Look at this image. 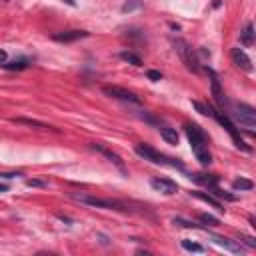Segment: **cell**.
I'll return each mask as SVG.
<instances>
[{
  "label": "cell",
  "mask_w": 256,
  "mask_h": 256,
  "mask_svg": "<svg viewBox=\"0 0 256 256\" xmlns=\"http://www.w3.org/2000/svg\"><path fill=\"white\" fill-rule=\"evenodd\" d=\"M72 200L90 206V208H102V210H116V212H128V214H150L146 210V206L136 204V202H126V200H116V198H98V196H90V194H70ZM152 216V214H150Z\"/></svg>",
  "instance_id": "1"
},
{
  "label": "cell",
  "mask_w": 256,
  "mask_h": 256,
  "mask_svg": "<svg viewBox=\"0 0 256 256\" xmlns=\"http://www.w3.org/2000/svg\"><path fill=\"white\" fill-rule=\"evenodd\" d=\"M184 132H186V138L190 142V148L196 156V160L202 164V166H210L212 164V154H210V148H208V136L204 134V130L198 126V124H184Z\"/></svg>",
  "instance_id": "2"
},
{
  "label": "cell",
  "mask_w": 256,
  "mask_h": 256,
  "mask_svg": "<svg viewBox=\"0 0 256 256\" xmlns=\"http://www.w3.org/2000/svg\"><path fill=\"white\" fill-rule=\"evenodd\" d=\"M222 112H228L226 116L232 118L236 126H242V128H246L248 132H254V128H256V110H254L250 104L234 102V104L226 106Z\"/></svg>",
  "instance_id": "3"
},
{
  "label": "cell",
  "mask_w": 256,
  "mask_h": 256,
  "mask_svg": "<svg viewBox=\"0 0 256 256\" xmlns=\"http://www.w3.org/2000/svg\"><path fill=\"white\" fill-rule=\"evenodd\" d=\"M134 152L138 156H142L144 160L152 162V164H158V166H170V168H178V170H184V164L176 158H170L162 152H158L156 148H152L150 144H136L134 146Z\"/></svg>",
  "instance_id": "4"
},
{
  "label": "cell",
  "mask_w": 256,
  "mask_h": 256,
  "mask_svg": "<svg viewBox=\"0 0 256 256\" xmlns=\"http://www.w3.org/2000/svg\"><path fill=\"white\" fill-rule=\"evenodd\" d=\"M210 116L220 124V126H224V130L230 134V138H232V142H234V146L238 148V150H244V152H250V146L242 140V136H240V130L236 128V124L226 116V112H222L220 108H214V106H210Z\"/></svg>",
  "instance_id": "5"
},
{
  "label": "cell",
  "mask_w": 256,
  "mask_h": 256,
  "mask_svg": "<svg viewBox=\"0 0 256 256\" xmlns=\"http://www.w3.org/2000/svg\"><path fill=\"white\" fill-rule=\"evenodd\" d=\"M172 44H174V50H176L180 62L186 66V70H190V72H198L200 66H198V60H196V56H194L190 44H188L184 38H174Z\"/></svg>",
  "instance_id": "6"
},
{
  "label": "cell",
  "mask_w": 256,
  "mask_h": 256,
  "mask_svg": "<svg viewBox=\"0 0 256 256\" xmlns=\"http://www.w3.org/2000/svg\"><path fill=\"white\" fill-rule=\"evenodd\" d=\"M102 92L110 98H116V100H122V102H130V104H142V98L136 96L134 92L122 88V86H116V84H106L102 86Z\"/></svg>",
  "instance_id": "7"
},
{
  "label": "cell",
  "mask_w": 256,
  "mask_h": 256,
  "mask_svg": "<svg viewBox=\"0 0 256 256\" xmlns=\"http://www.w3.org/2000/svg\"><path fill=\"white\" fill-rule=\"evenodd\" d=\"M90 148L94 150V152H98V154H102L110 164H114L118 170H120V174H124V176H128V170H126V164H124V160L116 154V152H112L108 146H104V144H100V142H92L90 144Z\"/></svg>",
  "instance_id": "8"
},
{
  "label": "cell",
  "mask_w": 256,
  "mask_h": 256,
  "mask_svg": "<svg viewBox=\"0 0 256 256\" xmlns=\"http://www.w3.org/2000/svg\"><path fill=\"white\" fill-rule=\"evenodd\" d=\"M208 240H210V242H214L216 246H220V248H224V250L232 252V254H242V252H244L242 242H236V240H232V238H226V236H220V234L208 232Z\"/></svg>",
  "instance_id": "9"
},
{
  "label": "cell",
  "mask_w": 256,
  "mask_h": 256,
  "mask_svg": "<svg viewBox=\"0 0 256 256\" xmlns=\"http://www.w3.org/2000/svg\"><path fill=\"white\" fill-rule=\"evenodd\" d=\"M208 74H210V88H212V96H214V102H216V108H220V110H224L226 106H228V100H226V94H224V90H222V86H220V80H218V76L212 72V70H208Z\"/></svg>",
  "instance_id": "10"
},
{
  "label": "cell",
  "mask_w": 256,
  "mask_h": 256,
  "mask_svg": "<svg viewBox=\"0 0 256 256\" xmlns=\"http://www.w3.org/2000/svg\"><path fill=\"white\" fill-rule=\"evenodd\" d=\"M230 58H232V62H234L240 70L252 72V60L248 58V54H246L242 48H232V50H230Z\"/></svg>",
  "instance_id": "11"
},
{
  "label": "cell",
  "mask_w": 256,
  "mask_h": 256,
  "mask_svg": "<svg viewBox=\"0 0 256 256\" xmlns=\"http://www.w3.org/2000/svg\"><path fill=\"white\" fill-rule=\"evenodd\" d=\"M150 186H152L154 190L166 194V196L176 194V190H178V184H176L174 180H170V178H152V180H150Z\"/></svg>",
  "instance_id": "12"
},
{
  "label": "cell",
  "mask_w": 256,
  "mask_h": 256,
  "mask_svg": "<svg viewBox=\"0 0 256 256\" xmlns=\"http://www.w3.org/2000/svg\"><path fill=\"white\" fill-rule=\"evenodd\" d=\"M88 36H90V32H86V30H64V32L52 34V40H56V42H76V40L88 38Z\"/></svg>",
  "instance_id": "13"
},
{
  "label": "cell",
  "mask_w": 256,
  "mask_h": 256,
  "mask_svg": "<svg viewBox=\"0 0 256 256\" xmlns=\"http://www.w3.org/2000/svg\"><path fill=\"white\" fill-rule=\"evenodd\" d=\"M188 178H190V180H194L196 184L206 186L208 190H210V188H214V186H218V180H220L216 174H200V172H192V174H188Z\"/></svg>",
  "instance_id": "14"
},
{
  "label": "cell",
  "mask_w": 256,
  "mask_h": 256,
  "mask_svg": "<svg viewBox=\"0 0 256 256\" xmlns=\"http://www.w3.org/2000/svg\"><path fill=\"white\" fill-rule=\"evenodd\" d=\"M12 122H16V124H24V126H30V128H38V130H56V128L48 126L46 122H40V120H32V118H22V116H18V118H12Z\"/></svg>",
  "instance_id": "15"
},
{
  "label": "cell",
  "mask_w": 256,
  "mask_h": 256,
  "mask_svg": "<svg viewBox=\"0 0 256 256\" xmlns=\"http://www.w3.org/2000/svg\"><path fill=\"white\" fill-rule=\"evenodd\" d=\"M192 196H196V198H200V200H204V202H208V204H212L216 210H220V212H224V204L220 202V200H216L212 194H206V192H202V190H194V192H190Z\"/></svg>",
  "instance_id": "16"
},
{
  "label": "cell",
  "mask_w": 256,
  "mask_h": 256,
  "mask_svg": "<svg viewBox=\"0 0 256 256\" xmlns=\"http://www.w3.org/2000/svg\"><path fill=\"white\" fill-rule=\"evenodd\" d=\"M240 42H242V46H252L254 44V26H252V22L244 24V30L240 32Z\"/></svg>",
  "instance_id": "17"
},
{
  "label": "cell",
  "mask_w": 256,
  "mask_h": 256,
  "mask_svg": "<svg viewBox=\"0 0 256 256\" xmlns=\"http://www.w3.org/2000/svg\"><path fill=\"white\" fill-rule=\"evenodd\" d=\"M158 130H160V136L164 138V142H168V144H178L180 136H178V132H176L174 128H170V126H160Z\"/></svg>",
  "instance_id": "18"
},
{
  "label": "cell",
  "mask_w": 256,
  "mask_h": 256,
  "mask_svg": "<svg viewBox=\"0 0 256 256\" xmlns=\"http://www.w3.org/2000/svg\"><path fill=\"white\" fill-rule=\"evenodd\" d=\"M120 58L124 62H128V64H132V66H142V58L138 54H134L132 50H122L120 52Z\"/></svg>",
  "instance_id": "19"
},
{
  "label": "cell",
  "mask_w": 256,
  "mask_h": 256,
  "mask_svg": "<svg viewBox=\"0 0 256 256\" xmlns=\"http://www.w3.org/2000/svg\"><path fill=\"white\" fill-rule=\"evenodd\" d=\"M2 66H4L6 70H24V68L30 66V62H28L26 58H20V60H12V62H4Z\"/></svg>",
  "instance_id": "20"
},
{
  "label": "cell",
  "mask_w": 256,
  "mask_h": 256,
  "mask_svg": "<svg viewBox=\"0 0 256 256\" xmlns=\"http://www.w3.org/2000/svg\"><path fill=\"white\" fill-rule=\"evenodd\" d=\"M252 188H254V184H252V180H248V178H236V180L232 182V190L244 192V190H252Z\"/></svg>",
  "instance_id": "21"
},
{
  "label": "cell",
  "mask_w": 256,
  "mask_h": 256,
  "mask_svg": "<svg viewBox=\"0 0 256 256\" xmlns=\"http://www.w3.org/2000/svg\"><path fill=\"white\" fill-rule=\"evenodd\" d=\"M210 194H212L214 198H224V200H228V202L236 200V196H234V194H230V192H224V190H222V188H218V186L210 188Z\"/></svg>",
  "instance_id": "22"
},
{
  "label": "cell",
  "mask_w": 256,
  "mask_h": 256,
  "mask_svg": "<svg viewBox=\"0 0 256 256\" xmlns=\"http://www.w3.org/2000/svg\"><path fill=\"white\" fill-rule=\"evenodd\" d=\"M180 244H182V248L188 250V252H204V246H202V244L192 242V240H188V238H184Z\"/></svg>",
  "instance_id": "23"
},
{
  "label": "cell",
  "mask_w": 256,
  "mask_h": 256,
  "mask_svg": "<svg viewBox=\"0 0 256 256\" xmlns=\"http://www.w3.org/2000/svg\"><path fill=\"white\" fill-rule=\"evenodd\" d=\"M142 4H144L142 0H126V2L122 4V8H120V10H122V12L126 14V12H132V10H138V8L142 6Z\"/></svg>",
  "instance_id": "24"
},
{
  "label": "cell",
  "mask_w": 256,
  "mask_h": 256,
  "mask_svg": "<svg viewBox=\"0 0 256 256\" xmlns=\"http://www.w3.org/2000/svg\"><path fill=\"white\" fill-rule=\"evenodd\" d=\"M172 222H174V224H178V226H182V228H202L200 224H196V222H192V220H186V218H180V216H178V218H174Z\"/></svg>",
  "instance_id": "25"
},
{
  "label": "cell",
  "mask_w": 256,
  "mask_h": 256,
  "mask_svg": "<svg viewBox=\"0 0 256 256\" xmlns=\"http://www.w3.org/2000/svg\"><path fill=\"white\" fill-rule=\"evenodd\" d=\"M200 222H204V224H208V226H220V220L214 218L212 214H200Z\"/></svg>",
  "instance_id": "26"
},
{
  "label": "cell",
  "mask_w": 256,
  "mask_h": 256,
  "mask_svg": "<svg viewBox=\"0 0 256 256\" xmlns=\"http://www.w3.org/2000/svg\"><path fill=\"white\" fill-rule=\"evenodd\" d=\"M238 242H244L248 248H256V240L252 236H246V234H240L238 236Z\"/></svg>",
  "instance_id": "27"
},
{
  "label": "cell",
  "mask_w": 256,
  "mask_h": 256,
  "mask_svg": "<svg viewBox=\"0 0 256 256\" xmlns=\"http://www.w3.org/2000/svg\"><path fill=\"white\" fill-rule=\"evenodd\" d=\"M26 186H40V188H46L48 182H46V180H38V178H28V180H26Z\"/></svg>",
  "instance_id": "28"
},
{
  "label": "cell",
  "mask_w": 256,
  "mask_h": 256,
  "mask_svg": "<svg viewBox=\"0 0 256 256\" xmlns=\"http://www.w3.org/2000/svg\"><path fill=\"white\" fill-rule=\"evenodd\" d=\"M146 76H148L150 80H154V82H158V80H162V74H160L158 70H148V72H146Z\"/></svg>",
  "instance_id": "29"
},
{
  "label": "cell",
  "mask_w": 256,
  "mask_h": 256,
  "mask_svg": "<svg viewBox=\"0 0 256 256\" xmlns=\"http://www.w3.org/2000/svg\"><path fill=\"white\" fill-rule=\"evenodd\" d=\"M16 176H22L20 172H0V180H12Z\"/></svg>",
  "instance_id": "30"
},
{
  "label": "cell",
  "mask_w": 256,
  "mask_h": 256,
  "mask_svg": "<svg viewBox=\"0 0 256 256\" xmlns=\"http://www.w3.org/2000/svg\"><path fill=\"white\" fill-rule=\"evenodd\" d=\"M6 58H8L6 50H2V48H0V64H4V62H6Z\"/></svg>",
  "instance_id": "31"
},
{
  "label": "cell",
  "mask_w": 256,
  "mask_h": 256,
  "mask_svg": "<svg viewBox=\"0 0 256 256\" xmlns=\"http://www.w3.org/2000/svg\"><path fill=\"white\" fill-rule=\"evenodd\" d=\"M62 2H66L68 6H74V4H76V0H62Z\"/></svg>",
  "instance_id": "32"
},
{
  "label": "cell",
  "mask_w": 256,
  "mask_h": 256,
  "mask_svg": "<svg viewBox=\"0 0 256 256\" xmlns=\"http://www.w3.org/2000/svg\"><path fill=\"white\" fill-rule=\"evenodd\" d=\"M6 190H8V186L6 184H0V192H6Z\"/></svg>",
  "instance_id": "33"
}]
</instances>
